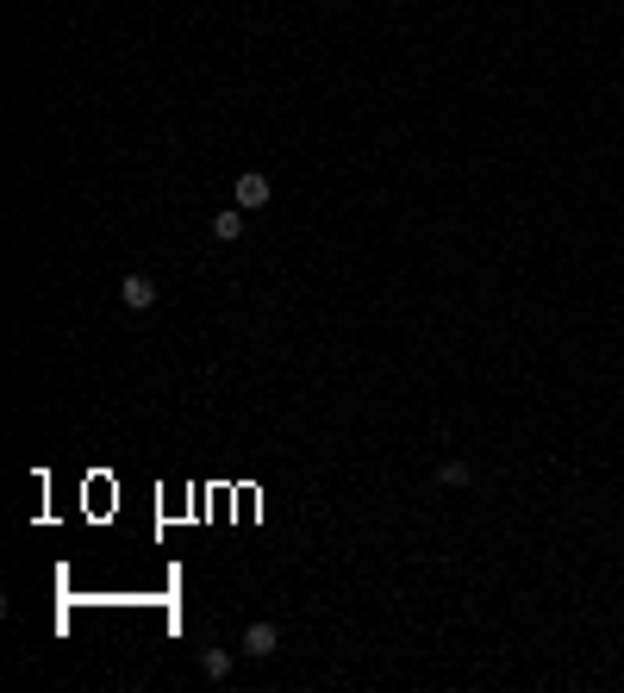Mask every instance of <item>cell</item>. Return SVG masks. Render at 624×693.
<instances>
[{
	"label": "cell",
	"mask_w": 624,
	"mask_h": 693,
	"mask_svg": "<svg viewBox=\"0 0 624 693\" xmlns=\"http://www.w3.org/2000/svg\"><path fill=\"white\" fill-rule=\"evenodd\" d=\"M275 650H281V631H275L268 618H256V625L244 631V656H250V662H268Z\"/></svg>",
	"instance_id": "cell-1"
},
{
	"label": "cell",
	"mask_w": 624,
	"mask_h": 693,
	"mask_svg": "<svg viewBox=\"0 0 624 693\" xmlns=\"http://www.w3.org/2000/svg\"><path fill=\"white\" fill-rule=\"evenodd\" d=\"M232 669H238L232 650H200V675H207V681H232Z\"/></svg>",
	"instance_id": "cell-4"
},
{
	"label": "cell",
	"mask_w": 624,
	"mask_h": 693,
	"mask_svg": "<svg viewBox=\"0 0 624 693\" xmlns=\"http://www.w3.org/2000/svg\"><path fill=\"white\" fill-rule=\"evenodd\" d=\"M119 300L131 306V312H150V306H156V281H150V276H125L119 281Z\"/></svg>",
	"instance_id": "cell-3"
},
{
	"label": "cell",
	"mask_w": 624,
	"mask_h": 693,
	"mask_svg": "<svg viewBox=\"0 0 624 693\" xmlns=\"http://www.w3.org/2000/svg\"><path fill=\"white\" fill-rule=\"evenodd\" d=\"M268 194H275V188H268V175H262V169H244V175H238V206H244V213H262V206H268Z\"/></svg>",
	"instance_id": "cell-2"
},
{
	"label": "cell",
	"mask_w": 624,
	"mask_h": 693,
	"mask_svg": "<svg viewBox=\"0 0 624 693\" xmlns=\"http://www.w3.org/2000/svg\"><path fill=\"white\" fill-rule=\"evenodd\" d=\"M238 232H244V206H225V213L213 219V238H219V244H232Z\"/></svg>",
	"instance_id": "cell-5"
},
{
	"label": "cell",
	"mask_w": 624,
	"mask_h": 693,
	"mask_svg": "<svg viewBox=\"0 0 624 693\" xmlns=\"http://www.w3.org/2000/svg\"><path fill=\"white\" fill-rule=\"evenodd\" d=\"M437 481H444V487H469V462H444Z\"/></svg>",
	"instance_id": "cell-6"
}]
</instances>
